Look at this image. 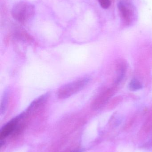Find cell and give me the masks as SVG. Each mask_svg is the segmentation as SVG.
<instances>
[{
	"instance_id": "ba28073f",
	"label": "cell",
	"mask_w": 152,
	"mask_h": 152,
	"mask_svg": "<svg viewBox=\"0 0 152 152\" xmlns=\"http://www.w3.org/2000/svg\"><path fill=\"white\" fill-rule=\"evenodd\" d=\"M99 4L102 8L104 9H108L110 6V0H98Z\"/></svg>"
},
{
	"instance_id": "6da1fadb",
	"label": "cell",
	"mask_w": 152,
	"mask_h": 152,
	"mask_svg": "<svg viewBox=\"0 0 152 152\" xmlns=\"http://www.w3.org/2000/svg\"><path fill=\"white\" fill-rule=\"evenodd\" d=\"M35 12V6L31 3L24 1L15 4L11 10L13 18L21 23H26L32 19Z\"/></svg>"
},
{
	"instance_id": "7a4b0ae2",
	"label": "cell",
	"mask_w": 152,
	"mask_h": 152,
	"mask_svg": "<svg viewBox=\"0 0 152 152\" xmlns=\"http://www.w3.org/2000/svg\"><path fill=\"white\" fill-rule=\"evenodd\" d=\"M89 80V78L85 77L64 85L59 89L57 93L58 98L65 99L70 97L84 88Z\"/></svg>"
},
{
	"instance_id": "5b68a950",
	"label": "cell",
	"mask_w": 152,
	"mask_h": 152,
	"mask_svg": "<svg viewBox=\"0 0 152 152\" xmlns=\"http://www.w3.org/2000/svg\"><path fill=\"white\" fill-rule=\"evenodd\" d=\"M21 117L22 115L21 114L9 121L1 129L0 133V138L1 140L7 137L14 130V129L18 123V121L21 118Z\"/></svg>"
},
{
	"instance_id": "52a82bcc",
	"label": "cell",
	"mask_w": 152,
	"mask_h": 152,
	"mask_svg": "<svg viewBox=\"0 0 152 152\" xmlns=\"http://www.w3.org/2000/svg\"><path fill=\"white\" fill-rule=\"evenodd\" d=\"M9 98V92L8 90H6L4 94V96L2 100L1 104V114H2L4 113L6 110L7 106V102H8Z\"/></svg>"
},
{
	"instance_id": "3957f363",
	"label": "cell",
	"mask_w": 152,
	"mask_h": 152,
	"mask_svg": "<svg viewBox=\"0 0 152 152\" xmlns=\"http://www.w3.org/2000/svg\"><path fill=\"white\" fill-rule=\"evenodd\" d=\"M118 8L124 24L129 25L134 18V10L129 0H121L118 4Z\"/></svg>"
},
{
	"instance_id": "9c48e42d",
	"label": "cell",
	"mask_w": 152,
	"mask_h": 152,
	"mask_svg": "<svg viewBox=\"0 0 152 152\" xmlns=\"http://www.w3.org/2000/svg\"><path fill=\"white\" fill-rule=\"evenodd\" d=\"M72 152H82V150L79 149V150H76V151H73Z\"/></svg>"
},
{
	"instance_id": "277c9868",
	"label": "cell",
	"mask_w": 152,
	"mask_h": 152,
	"mask_svg": "<svg viewBox=\"0 0 152 152\" xmlns=\"http://www.w3.org/2000/svg\"><path fill=\"white\" fill-rule=\"evenodd\" d=\"M112 89H108L98 96L93 102L92 108L95 110H100L104 107L113 95Z\"/></svg>"
},
{
	"instance_id": "8992f818",
	"label": "cell",
	"mask_w": 152,
	"mask_h": 152,
	"mask_svg": "<svg viewBox=\"0 0 152 152\" xmlns=\"http://www.w3.org/2000/svg\"><path fill=\"white\" fill-rule=\"evenodd\" d=\"M129 87L132 91H137L142 89L143 88V86L139 80L134 79L129 83Z\"/></svg>"
}]
</instances>
